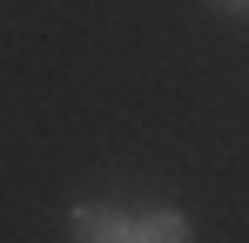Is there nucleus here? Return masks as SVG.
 Here are the masks:
<instances>
[{
    "label": "nucleus",
    "instance_id": "f257e3e1",
    "mask_svg": "<svg viewBox=\"0 0 249 243\" xmlns=\"http://www.w3.org/2000/svg\"><path fill=\"white\" fill-rule=\"evenodd\" d=\"M68 237L74 243H128L135 237V216L108 209V202H74L68 209Z\"/></svg>",
    "mask_w": 249,
    "mask_h": 243
},
{
    "label": "nucleus",
    "instance_id": "f03ea898",
    "mask_svg": "<svg viewBox=\"0 0 249 243\" xmlns=\"http://www.w3.org/2000/svg\"><path fill=\"white\" fill-rule=\"evenodd\" d=\"M128 243H196V230H189L182 209H148V216H135V237Z\"/></svg>",
    "mask_w": 249,
    "mask_h": 243
},
{
    "label": "nucleus",
    "instance_id": "7ed1b4c3",
    "mask_svg": "<svg viewBox=\"0 0 249 243\" xmlns=\"http://www.w3.org/2000/svg\"><path fill=\"white\" fill-rule=\"evenodd\" d=\"M215 7H229V14H249V0H215Z\"/></svg>",
    "mask_w": 249,
    "mask_h": 243
}]
</instances>
